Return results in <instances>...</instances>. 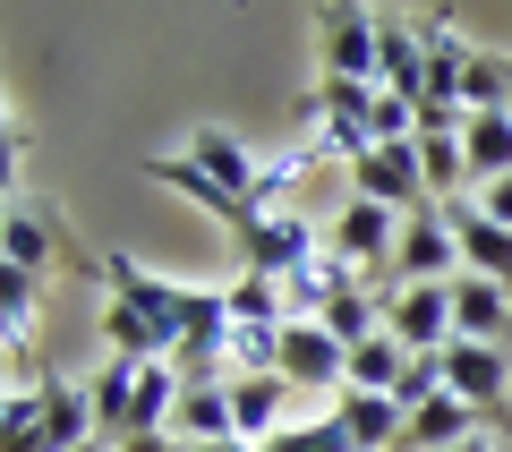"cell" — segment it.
I'll use <instances>...</instances> for the list:
<instances>
[{"label": "cell", "instance_id": "cell-2", "mask_svg": "<svg viewBox=\"0 0 512 452\" xmlns=\"http://www.w3.org/2000/svg\"><path fill=\"white\" fill-rule=\"evenodd\" d=\"M0 265H18V273H60V265H77V273H94V282H103V256H77L69 248V222L52 214V205L43 197H9V222H0Z\"/></svg>", "mask_w": 512, "mask_h": 452}, {"label": "cell", "instance_id": "cell-6", "mask_svg": "<svg viewBox=\"0 0 512 452\" xmlns=\"http://www.w3.org/2000/svg\"><path fill=\"white\" fill-rule=\"evenodd\" d=\"M316 35H325V77L384 86V18H367V9H316Z\"/></svg>", "mask_w": 512, "mask_h": 452}, {"label": "cell", "instance_id": "cell-26", "mask_svg": "<svg viewBox=\"0 0 512 452\" xmlns=\"http://www.w3.org/2000/svg\"><path fill=\"white\" fill-rule=\"evenodd\" d=\"M478 205H487V214H495V222H504V231H512V180H495V188H487V197H478Z\"/></svg>", "mask_w": 512, "mask_h": 452}, {"label": "cell", "instance_id": "cell-22", "mask_svg": "<svg viewBox=\"0 0 512 452\" xmlns=\"http://www.w3.org/2000/svg\"><path fill=\"white\" fill-rule=\"evenodd\" d=\"M402 376H410V350L393 342V333H376V342L350 350V384H342V393H393Z\"/></svg>", "mask_w": 512, "mask_h": 452}, {"label": "cell", "instance_id": "cell-16", "mask_svg": "<svg viewBox=\"0 0 512 452\" xmlns=\"http://www.w3.org/2000/svg\"><path fill=\"white\" fill-rule=\"evenodd\" d=\"M171 435H180V444H231L239 435V418H231V384H188L180 393V410H171Z\"/></svg>", "mask_w": 512, "mask_h": 452}, {"label": "cell", "instance_id": "cell-9", "mask_svg": "<svg viewBox=\"0 0 512 452\" xmlns=\"http://www.w3.org/2000/svg\"><path fill=\"white\" fill-rule=\"evenodd\" d=\"M444 222H453V239H461V273H478V282L512 290V231H504V222H495L487 205H470V197L444 205Z\"/></svg>", "mask_w": 512, "mask_h": 452}, {"label": "cell", "instance_id": "cell-23", "mask_svg": "<svg viewBox=\"0 0 512 452\" xmlns=\"http://www.w3.org/2000/svg\"><path fill=\"white\" fill-rule=\"evenodd\" d=\"M0 452H52V435H43V384H9V401H0Z\"/></svg>", "mask_w": 512, "mask_h": 452}, {"label": "cell", "instance_id": "cell-10", "mask_svg": "<svg viewBox=\"0 0 512 452\" xmlns=\"http://www.w3.org/2000/svg\"><path fill=\"white\" fill-rule=\"evenodd\" d=\"M453 342H495V350H512V290L478 282V273H453Z\"/></svg>", "mask_w": 512, "mask_h": 452}, {"label": "cell", "instance_id": "cell-14", "mask_svg": "<svg viewBox=\"0 0 512 452\" xmlns=\"http://www.w3.org/2000/svg\"><path fill=\"white\" fill-rule=\"evenodd\" d=\"M231 418H239L248 444H274L291 427V384L282 376H231Z\"/></svg>", "mask_w": 512, "mask_h": 452}, {"label": "cell", "instance_id": "cell-11", "mask_svg": "<svg viewBox=\"0 0 512 452\" xmlns=\"http://www.w3.org/2000/svg\"><path fill=\"white\" fill-rule=\"evenodd\" d=\"M282 384H291V393L299 384H333V393H342L350 384V350L333 342L325 325H291L282 333Z\"/></svg>", "mask_w": 512, "mask_h": 452}, {"label": "cell", "instance_id": "cell-12", "mask_svg": "<svg viewBox=\"0 0 512 452\" xmlns=\"http://www.w3.org/2000/svg\"><path fill=\"white\" fill-rule=\"evenodd\" d=\"M188 163H197L214 188H231V197H248V205H256V180H265V163H256L248 145L231 137V128H197V137H188ZM256 214H265V205H256Z\"/></svg>", "mask_w": 512, "mask_h": 452}, {"label": "cell", "instance_id": "cell-17", "mask_svg": "<svg viewBox=\"0 0 512 452\" xmlns=\"http://www.w3.org/2000/svg\"><path fill=\"white\" fill-rule=\"evenodd\" d=\"M333 418L350 427V444H359V452H393L410 410H402L393 393H342V401H333Z\"/></svg>", "mask_w": 512, "mask_h": 452}, {"label": "cell", "instance_id": "cell-27", "mask_svg": "<svg viewBox=\"0 0 512 452\" xmlns=\"http://www.w3.org/2000/svg\"><path fill=\"white\" fill-rule=\"evenodd\" d=\"M120 452H188V444H180V435H128Z\"/></svg>", "mask_w": 512, "mask_h": 452}, {"label": "cell", "instance_id": "cell-29", "mask_svg": "<svg viewBox=\"0 0 512 452\" xmlns=\"http://www.w3.org/2000/svg\"><path fill=\"white\" fill-rule=\"evenodd\" d=\"M461 452H495V444H478V435H470V444H461Z\"/></svg>", "mask_w": 512, "mask_h": 452}, {"label": "cell", "instance_id": "cell-1", "mask_svg": "<svg viewBox=\"0 0 512 452\" xmlns=\"http://www.w3.org/2000/svg\"><path fill=\"white\" fill-rule=\"evenodd\" d=\"M103 290L111 299H128V308L146 316L154 333H163V350H180L197 325H214V316H231V299L205 282H171V273H146L128 248H103Z\"/></svg>", "mask_w": 512, "mask_h": 452}, {"label": "cell", "instance_id": "cell-28", "mask_svg": "<svg viewBox=\"0 0 512 452\" xmlns=\"http://www.w3.org/2000/svg\"><path fill=\"white\" fill-rule=\"evenodd\" d=\"M77 452H120V444H103V435H94V444H77Z\"/></svg>", "mask_w": 512, "mask_h": 452}, {"label": "cell", "instance_id": "cell-7", "mask_svg": "<svg viewBox=\"0 0 512 452\" xmlns=\"http://www.w3.org/2000/svg\"><path fill=\"white\" fill-rule=\"evenodd\" d=\"M325 248L342 256V265H359L367 282H384V273H393V256H402V214H384V205L350 197V205H342V222L325 231Z\"/></svg>", "mask_w": 512, "mask_h": 452}, {"label": "cell", "instance_id": "cell-3", "mask_svg": "<svg viewBox=\"0 0 512 452\" xmlns=\"http://www.w3.org/2000/svg\"><path fill=\"white\" fill-rule=\"evenodd\" d=\"M239 273H265V282H291L299 265H316V231H308V214H291V205H274V214H248L239 222Z\"/></svg>", "mask_w": 512, "mask_h": 452}, {"label": "cell", "instance_id": "cell-21", "mask_svg": "<svg viewBox=\"0 0 512 452\" xmlns=\"http://www.w3.org/2000/svg\"><path fill=\"white\" fill-rule=\"evenodd\" d=\"M461 154H470V180L478 188L512 180V111H478V120L461 128Z\"/></svg>", "mask_w": 512, "mask_h": 452}, {"label": "cell", "instance_id": "cell-20", "mask_svg": "<svg viewBox=\"0 0 512 452\" xmlns=\"http://www.w3.org/2000/svg\"><path fill=\"white\" fill-rule=\"evenodd\" d=\"M94 393V435L128 444V410H137V359H103V376H86Z\"/></svg>", "mask_w": 512, "mask_h": 452}, {"label": "cell", "instance_id": "cell-15", "mask_svg": "<svg viewBox=\"0 0 512 452\" xmlns=\"http://www.w3.org/2000/svg\"><path fill=\"white\" fill-rule=\"evenodd\" d=\"M470 427H478L470 401L436 393L427 410H410V418H402V444H393V452H461V444H470Z\"/></svg>", "mask_w": 512, "mask_h": 452}, {"label": "cell", "instance_id": "cell-24", "mask_svg": "<svg viewBox=\"0 0 512 452\" xmlns=\"http://www.w3.org/2000/svg\"><path fill=\"white\" fill-rule=\"evenodd\" d=\"M419 171H427V197L453 205L461 188H470V154H461V137H419Z\"/></svg>", "mask_w": 512, "mask_h": 452}, {"label": "cell", "instance_id": "cell-8", "mask_svg": "<svg viewBox=\"0 0 512 452\" xmlns=\"http://www.w3.org/2000/svg\"><path fill=\"white\" fill-rule=\"evenodd\" d=\"M453 273H461V239H453V222H444V205H419V214L402 222L393 290H410V282H453Z\"/></svg>", "mask_w": 512, "mask_h": 452}, {"label": "cell", "instance_id": "cell-30", "mask_svg": "<svg viewBox=\"0 0 512 452\" xmlns=\"http://www.w3.org/2000/svg\"><path fill=\"white\" fill-rule=\"evenodd\" d=\"M504 111H512V103H504Z\"/></svg>", "mask_w": 512, "mask_h": 452}, {"label": "cell", "instance_id": "cell-5", "mask_svg": "<svg viewBox=\"0 0 512 452\" xmlns=\"http://www.w3.org/2000/svg\"><path fill=\"white\" fill-rule=\"evenodd\" d=\"M384 333H393L410 359H444V350H453V282L384 290Z\"/></svg>", "mask_w": 512, "mask_h": 452}, {"label": "cell", "instance_id": "cell-19", "mask_svg": "<svg viewBox=\"0 0 512 452\" xmlns=\"http://www.w3.org/2000/svg\"><path fill=\"white\" fill-rule=\"evenodd\" d=\"M384 94H402V103L427 94V35H419V18H384Z\"/></svg>", "mask_w": 512, "mask_h": 452}, {"label": "cell", "instance_id": "cell-25", "mask_svg": "<svg viewBox=\"0 0 512 452\" xmlns=\"http://www.w3.org/2000/svg\"><path fill=\"white\" fill-rule=\"evenodd\" d=\"M265 452H359V444H350V427H342V418L325 410V418H308V427L291 418V427H282V435H274Z\"/></svg>", "mask_w": 512, "mask_h": 452}, {"label": "cell", "instance_id": "cell-4", "mask_svg": "<svg viewBox=\"0 0 512 452\" xmlns=\"http://www.w3.org/2000/svg\"><path fill=\"white\" fill-rule=\"evenodd\" d=\"M350 197H367V205H384V214H419V205H436L427 197V171H419V137L410 145H367L359 163H350Z\"/></svg>", "mask_w": 512, "mask_h": 452}, {"label": "cell", "instance_id": "cell-13", "mask_svg": "<svg viewBox=\"0 0 512 452\" xmlns=\"http://www.w3.org/2000/svg\"><path fill=\"white\" fill-rule=\"evenodd\" d=\"M146 180H163L171 197H188V205H197V214H214V222H231V231H239V222L256 214L248 197H231V188H214V180H205L197 163H188V154H146Z\"/></svg>", "mask_w": 512, "mask_h": 452}, {"label": "cell", "instance_id": "cell-18", "mask_svg": "<svg viewBox=\"0 0 512 452\" xmlns=\"http://www.w3.org/2000/svg\"><path fill=\"white\" fill-rule=\"evenodd\" d=\"M43 435H52V452H77L94 444V393L69 376H43Z\"/></svg>", "mask_w": 512, "mask_h": 452}]
</instances>
